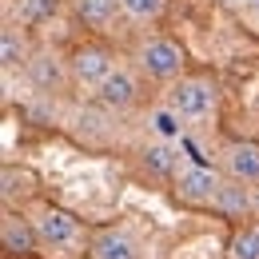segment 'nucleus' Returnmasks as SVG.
I'll return each instance as SVG.
<instances>
[{
  "label": "nucleus",
  "mask_w": 259,
  "mask_h": 259,
  "mask_svg": "<svg viewBox=\"0 0 259 259\" xmlns=\"http://www.w3.org/2000/svg\"><path fill=\"white\" fill-rule=\"evenodd\" d=\"M231 259H259V227H243L231 239Z\"/></svg>",
  "instance_id": "nucleus-12"
},
{
  "label": "nucleus",
  "mask_w": 259,
  "mask_h": 259,
  "mask_svg": "<svg viewBox=\"0 0 259 259\" xmlns=\"http://www.w3.org/2000/svg\"><path fill=\"white\" fill-rule=\"evenodd\" d=\"M156 132H160V136H176V132H180L176 112H160V116H156Z\"/></svg>",
  "instance_id": "nucleus-17"
},
{
  "label": "nucleus",
  "mask_w": 259,
  "mask_h": 259,
  "mask_svg": "<svg viewBox=\"0 0 259 259\" xmlns=\"http://www.w3.org/2000/svg\"><path fill=\"white\" fill-rule=\"evenodd\" d=\"M56 4L60 0H20V12H24V20H48L56 12Z\"/></svg>",
  "instance_id": "nucleus-16"
},
{
  "label": "nucleus",
  "mask_w": 259,
  "mask_h": 259,
  "mask_svg": "<svg viewBox=\"0 0 259 259\" xmlns=\"http://www.w3.org/2000/svg\"><path fill=\"white\" fill-rule=\"evenodd\" d=\"M36 80L40 84H52L56 80V64H36Z\"/></svg>",
  "instance_id": "nucleus-19"
},
{
  "label": "nucleus",
  "mask_w": 259,
  "mask_h": 259,
  "mask_svg": "<svg viewBox=\"0 0 259 259\" xmlns=\"http://www.w3.org/2000/svg\"><path fill=\"white\" fill-rule=\"evenodd\" d=\"M92 255L96 259H136V243H132L124 231H104L96 243H92Z\"/></svg>",
  "instance_id": "nucleus-10"
},
{
  "label": "nucleus",
  "mask_w": 259,
  "mask_h": 259,
  "mask_svg": "<svg viewBox=\"0 0 259 259\" xmlns=\"http://www.w3.org/2000/svg\"><path fill=\"white\" fill-rule=\"evenodd\" d=\"M136 92H140V88H136V76H132V72H124V68H116V72L100 84V104L120 112V108H128L132 100H136Z\"/></svg>",
  "instance_id": "nucleus-8"
},
{
  "label": "nucleus",
  "mask_w": 259,
  "mask_h": 259,
  "mask_svg": "<svg viewBox=\"0 0 259 259\" xmlns=\"http://www.w3.org/2000/svg\"><path fill=\"white\" fill-rule=\"evenodd\" d=\"M76 8H80V20L92 28H104L116 16V0H76Z\"/></svg>",
  "instance_id": "nucleus-11"
},
{
  "label": "nucleus",
  "mask_w": 259,
  "mask_h": 259,
  "mask_svg": "<svg viewBox=\"0 0 259 259\" xmlns=\"http://www.w3.org/2000/svg\"><path fill=\"white\" fill-rule=\"evenodd\" d=\"M251 4H255V8H259V0H251Z\"/></svg>",
  "instance_id": "nucleus-20"
},
{
  "label": "nucleus",
  "mask_w": 259,
  "mask_h": 259,
  "mask_svg": "<svg viewBox=\"0 0 259 259\" xmlns=\"http://www.w3.org/2000/svg\"><path fill=\"white\" fill-rule=\"evenodd\" d=\"M0 243H4V251H8V255H28L36 243H40L36 224L16 220V215H4V224H0Z\"/></svg>",
  "instance_id": "nucleus-7"
},
{
  "label": "nucleus",
  "mask_w": 259,
  "mask_h": 259,
  "mask_svg": "<svg viewBox=\"0 0 259 259\" xmlns=\"http://www.w3.org/2000/svg\"><path fill=\"white\" fill-rule=\"evenodd\" d=\"M124 4V12L136 16V20H156L163 12V0H120Z\"/></svg>",
  "instance_id": "nucleus-15"
},
{
  "label": "nucleus",
  "mask_w": 259,
  "mask_h": 259,
  "mask_svg": "<svg viewBox=\"0 0 259 259\" xmlns=\"http://www.w3.org/2000/svg\"><path fill=\"white\" fill-rule=\"evenodd\" d=\"M144 163H148L156 176H167V171H171V163H176V156H171V148H167V144H152V148L144 152Z\"/></svg>",
  "instance_id": "nucleus-13"
},
{
  "label": "nucleus",
  "mask_w": 259,
  "mask_h": 259,
  "mask_svg": "<svg viewBox=\"0 0 259 259\" xmlns=\"http://www.w3.org/2000/svg\"><path fill=\"white\" fill-rule=\"evenodd\" d=\"M140 64L148 76H156V80H171V76H180V68H184V48L176 44V40H148L144 44V52H140Z\"/></svg>",
  "instance_id": "nucleus-1"
},
{
  "label": "nucleus",
  "mask_w": 259,
  "mask_h": 259,
  "mask_svg": "<svg viewBox=\"0 0 259 259\" xmlns=\"http://www.w3.org/2000/svg\"><path fill=\"white\" fill-rule=\"evenodd\" d=\"M116 68H112V56L104 52V48H80L76 56H72V76L80 80V84H104L108 76H112Z\"/></svg>",
  "instance_id": "nucleus-5"
},
{
  "label": "nucleus",
  "mask_w": 259,
  "mask_h": 259,
  "mask_svg": "<svg viewBox=\"0 0 259 259\" xmlns=\"http://www.w3.org/2000/svg\"><path fill=\"white\" fill-rule=\"evenodd\" d=\"M211 203L224 211L227 220H247V215H251V192L243 188V180H227V184H220V192H215Z\"/></svg>",
  "instance_id": "nucleus-9"
},
{
  "label": "nucleus",
  "mask_w": 259,
  "mask_h": 259,
  "mask_svg": "<svg viewBox=\"0 0 259 259\" xmlns=\"http://www.w3.org/2000/svg\"><path fill=\"white\" fill-rule=\"evenodd\" d=\"M0 60H4V68H16L20 60H24V44L16 40V32H12V28L0 36Z\"/></svg>",
  "instance_id": "nucleus-14"
},
{
  "label": "nucleus",
  "mask_w": 259,
  "mask_h": 259,
  "mask_svg": "<svg viewBox=\"0 0 259 259\" xmlns=\"http://www.w3.org/2000/svg\"><path fill=\"white\" fill-rule=\"evenodd\" d=\"M211 100H215V88L207 80H180V88L171 92V112L195 120V116L211 112Z\"/></svg>",
  "instance_id": "nucleus-3"
},
{
  "label": "nucleus",
  "mask_w": 259,
  "mask_h": 259,
  "mask_svg": "<svg viewBox=\"0 0 259 259\" xmlns=\"http://www.w3.org/2000/svg\"><path fill=\"white\" fill-rule=\"evenodd\" d=\"M16 184H24V180H16V171L8 167V171H4V199H12V195H16Z\"/></svg>",
  "instance_id": "nucleus-18"
},
{
  "label": "nucleus",
  "mask_w": 259,
  "mask_h": 259,
  "mask_svg": "<svg viewBox=\"0 0 259 259\" xmlns=\"http://www.w3.org/2000/svg\"><path fill=\"white\" fill-rule=\"evenodd\" d=\"M36 235L48 247H72L80 239V224H76V215H68L60 207H48V211L36 215Z\"/></svg>",
  "instance_id": "nucleus-2"
},
{
  "label": "nucleus",
  "mask_w": 259,
  "mask_h": 259,
  "mask_svg": "<svg viewBox=\"0 0 259 259\" xmlns=\"http://www.w3.org/2000/svg\"><path fill=\"white\" fill-rule=\"evenodd\" d=\"M176 192L184 195L188 203H207V199H215V192H220V176L211 167H203V163H192V167L180 171Z\"/></svg>",
  "instance_id": "nucleus-4"
},
{
  "label": "nucleus",
  "mask_w": 259,
  "mask_h": 259,
  "mask_svg": "<svg viewBox=\"0 0 259 259\" xmlns=\"http://www.w3.org/2000/svg\"><path fill=\"white\" fill-rule=\"evenodd\" d=\"M224 163H227V171H231V180L255 184L259 180V144H247V140L231 144L224 152Z\"/></svg>",
  "instance_id": "nucleus-6"
}]
</instances>
